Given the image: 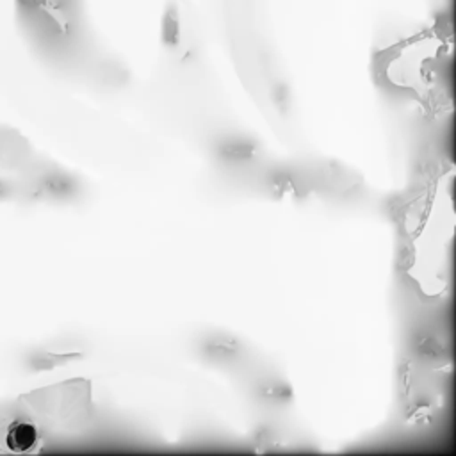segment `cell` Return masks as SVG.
<instances>
[{
  "instance_id": "7a4b0ae2",
  "label": "cell",
  "mask_w": 456,
  "mask_h": 456,
  "mask_svg": "<svg viewBox=\"0 0 456 456\" xmlns=\"http://www.w3.org/2000/svg\"><path fill=\"white\" fill-rule=\"evenodd\" d=\"M37 440V426L28 419L0 417V452H27Z\"/></svg>"
},
{
  "instance_id": "ba28073f",
  "label": "cell",
  "mask_w": 456,
  "mask_h": 456,
  "mask_svg": "<svg viewBox=\"0 0 456 456\" xmlns=\"http://www.w3.org/2000/svg\"><path fill=\"white\" fill-rule=\"evenodd\" d=\"M273 98H274V105L276 109L280 110L281 116H285L289 112V103H290V98H289V93H287V87L283 84L276 86L274 91H273Z\"/></svg>"
},
{
  "instance_id": "8992f818",
  "label": "cell",
  "mask_w": 456,
  "mask_h": 456,
  "mask_svg": "<svg viewBox=\"0 0 456 456\" xmlns=\"http://www.w3.org/2000/svg\"><path fill=\"white\" fill-rule=\"evenodd\" d=\"M256 395L271 403H287L294 397L292 387L281 379H265L256 385Z\"/></svg>"
},
{
  "instance_id": "277c9868",
  "label": "cell",
  "mask_w": 456,
  "mask_h": 456,
  "mask_svg": "<svg viewBox=\"0 0 456 456\" xmlns=\"http://www.w3.org/2000/svg\"><path fill=\"white\" fill-rule=\"evenodd\" d=\"M216 155L228 164H244L256 159L258 146L248 139H226L216 146Z\"/></svg>"
},
{
  "instance_id": "5b68a950",
  "label": "cell",
  "mask_w": 456,
  "mask_h": 456,
  "mask_svg": "<svg viewBox=\"0 0 456 456\" xmlns=\"http://www.w3.org/2000/svg\"><path fill=\"white\" fill-rule=\"evenodd\" d=\"M27 150V142L14 130H0V164L14 166L25 157Z\"/></svg>"
},
{
  "instance_id": "3957f363",
  "label": "cell",
  "mask_w": 456,
  "mask_h": 456,
  "mask_svg": "<svg viewBox=\"0 0 456 456\" xmlns=\"http://www.w3.org/2000/svg\"><path fill=\"white\" fill-rule=\"evenodd\" d=\"M244 351L239 338L224 333H216L201 342V353L205 358L214 362H232L237 360Z\"/></svg>"
},
{
  "instance_id": "52a82bcc",
  "label": "cell",
  "mask_w": 456,
  "mask_h": 456,
  "mask_svg": "<svg viewBox=\"0 0 456 456\" xmlns=\"http://www.w3.org/2000/svg\"><path fill=\"white\" fill-rule=\"evenodd\" d=\"M415 349L420 356H426V358H442L444 356L442 344L428 333H422L415 338Z\"/></svg>"
},
{
  "instance_id": "9c48e42d",
  "label": "cell",
  "mask_w": 456,
  "mask_h": 456,
  "mask_svg": "<svg viewBox=\"0 0 456 456\" xmlns=\"http://www.w3.org/2000/svg\"><path fill=\"white\" fill-rule=\"evenodd\" d=\"M271 187H273V189H278L276 194H285V192H289V191H294V185H292V182L289 180L287 175H278V176L273 180V185H271Z\"/></svg>"
},
{
  "instance_id": "6da1fadb",
  "label": "cell",
  "mask_w": 456,
  "mask_h": 456,
  "mask_svg": "<svg viewBox=\"0 0 456 456\" xmlns=\"http://www.w3.org/2000/svg\"><path fill=\"white\" fill-rule=\"evenodd\" d=\"M25 419L52 431H77L91 419V383L69 379L20 397Z\"/></svg>"
}]
</instances>
